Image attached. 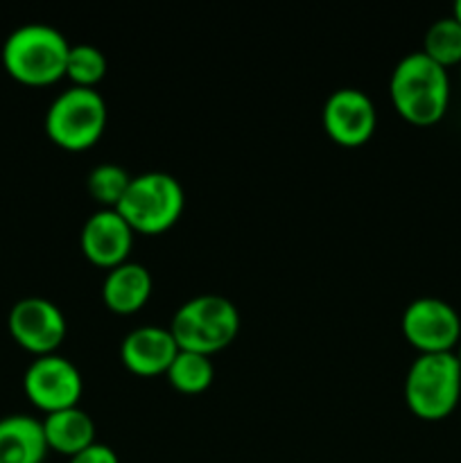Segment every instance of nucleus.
<instances>
[{"label":"nucleus","mask_w":461,"mask_h":463,"mask_svg":"<svg viewBox=\"0 0 461 463\" xmlns=\"http://www.w3.org/2000/svg\"><path fill=\"white\" fill-rule=\"evenodd\" d=\"M389 98L402 120L414 127H432L443 120L450 104V77L446 68L416 50L393 68Z\"/></svg>","instance_id":"f257e3e1"},{"label":"nucleus","mask_w":461,"mask_h":463,"mask_svg":"<svg viewBox=\"0 0 461 463\" xmlns=\"http://www.w3.org/2000/svg\"><path fill=\"white\" fill-rule=\"evenodd\" d=\"M71 43L52 25L27 23L9 32L3 43V66L23 86H52L66 77Z\"/></svg>","instance_id":"f03ea898"},{"label":"nucleus","mask_w":461,"mask_h":463,"mask_svg":"<svg viewBox=\"0 0 461 463\" xmlns=\"http://www.w3.org/2000/svg\"><path fill=\"white\" fill-rule=\"evenodd\" d=\"M167 328L179 351L212 357L235 342L240 333V312L230 298L199 294L176 307Z\"/></svg>","instance_id":"7ed1b4c3"},{"label":"nucleus","mask_w":461,"mask_h":463,"mask_svg":"<svg viewBox=\"0 0 461 463\" xmlns=\"http://www.w3.org/2000/svg\"><path fill=\"white\" fill-rule=\"evenodd\" d=\"M402 396L416 419L428 423L447 419L461 398V366L455 353L416 357L405 375Z\"/></svg>","instance_id":"20e7f679"},{"label":"nucleus","mask_w":461,"mask_h":463,"mask_svg":"<svg viewBox=\"0 0 461 463\" xmlns=\"http://www.w3.org/2000/svg\"><path fill=\"white\" fill-rule=\"evenodd\" d=\"M107 99L95 89L71 86L50 102L45 111V134L63 152L80 154L95 147L107 131Z\"/></svg>","instance_id":"39448f33"},{"label":"nucleus","mask_w":461,"mask_h":463,"mask_svg":"<svg viewBox=\"0 0 461 463\" xmlns=\"http://www.w3.org/2000/svg\"><path fill=\"white\" fill-rule=\"evenodd\" d=\"M183 206L185 194L179 179L167 172H143L131 176L116 211L134 233L161 235L181 220Z\"/></svg>","instance_id":"423d86ee"},{"label":"nucleus","mask_w":461,"mask_h":463,"mask_svg":"<svg viewBox=\"0 0 461 463\" xmlns=\"http://www.w3.org/2000/svg\"><path fill=\"white\" fill-rule=\"evenodd\" d=\"M23 392L36 410L48 416L54 411L80 407L84 380L80 369L68 357L54 353V355L34 357L23 375Z\"/></svg>","instance_id":"0eeeda50"},{"label":"nucleus","mask_w":461,"mask_h":463,"mask_svg":"<svg viewBox=\"0 0 461 463\" xmlns=\"http://www.w3.org/2000/svg\"><path fill=\"white\" fill-rule=\"evenodd\" d=\"M7 328L23 351L34 357H45L54 355L66 342L68 321L57 303L43 297H27L12 306Z\"/></svg>","instance_id":"6e6552de"},{"label":"nucleus","mask_w":461,"mask_h":463,"mask_svg":"<svg viewBox=\"0 0 461 463\" xmlns=\"http://www.w3.org/2000/svg\"><path fill=\"white\" fill-rule=\"evenodd\" d=\"M402 337L419 355L455 353L461 339V317L450 303L423 297L405 307L400 319Z\"/></svg>","instance_id":"1a4fd4ad"},{"label":"nucleus","mask_w":461,"mask_h":463,"mask_svg":"<svg viewBox=\"0 0 461 463\" xmlns=\"http://www.w3.org/2000/svg\"><path fill=\"white\" fill-rule=\"evenodd\" d=\"M321 122L334 145L355 149L373 138L378 129V111L364 90L348 86L328 95L321 109Z\"/></svg>","instance_id":"9d476101"},{"label":"nucleus","mask_w":461,"mask_h":463,"mask_svg":"<svg viewBox=\"0 0 461 463\" xmlns=\"http://www.w3.org/2000/svg\"><path fill=\"white\" fill-rule=\"evenodd\" d=\"M134 235L120 213L111 208H99L84 222L80 231L81 256L93 267L111 271L129 262Z\"/></svg>","instance_id":"9b49d317"},{"label":"nucleus","mask_w":461,"mask_h":463,"mask_svg":"<svg viewBox=\"0 0 461 463\" xmlns=\"http://www.w3.org/2000/svg\"><path fill=\"white\" fill-rule=\"evenodd\" d=\"M176 353L179 346L170 328H158V326H140L127 333L120 344L122 366L138 378L165 375Z\"/></svg>","instance_id":"f8f14e48"},{"label":"nucleus","mask_w":461,"mask_h":463,"mask_svg":"<svg viewBox=\"0 0 461 463\" xmlns=\"http://www.w3.org/2000/svg\"><path fill=\"white\" fill-rule=\"evenodd\" d=\"M152 288L154 280L147 267L129 260L107 271L102 283V301L113 315L131 317L147 306Z\"/></svg>","instance_id":"ddd939ff"},{"label":"nucleus","mask_w":461,"mask_h":463,"mask_svg":"<svg viewBox=\"0 0 461 463\" xmlns=\"http://www.w3.org/2000/svg\"><path fill=\"white\" fill-rule=\"evenodd\" d=\"M48 452L39 419L27 414L0 419V463H43Z\"/></svg>","instance_id":"4468645a"},{"label":"nucleus","mask_w":461,"mask_h":463,"mask_svg":"<svg viewBox=\"0 0 461 463\" xmlns=\"http://www.w3.org/2000/svg\"><path fill=\"white\" fill-rule=\"evenodd\" d=\"M41 423H43L48 450L68 457V459L95 443V423L89 411H84L81 407L54 411V414L45 416Z\"/></svg>","instance_id":"2eb2a0df"},{"label":"nucleus","mask_w":461,"mask_h":463,"mask_svg":"<svg viewBox=\"0 0 461 463\" xmlns=\"http://www.w3.org/2000/svg\"><path fill=\"white\" fill-rule=\"evenodd\" d=\"M167 384L183 396H199L208 392L215 380V366L208 355L179 351L165 373Z\"/></svg>","instance_id":"dca6fc26"},{"label":"nucleus","mask_w":461,"mask_h":463,"mask_svg":"<svg viewBox=\"0 0 461 463\" xmlns=\"http://www.w3.org/2000/svg\"><path fill=\"white\" fill-rule=\"evenodd\" d=\"M420 52L432 59L441 68H450L461 63V25L455 16H446L434 21L423 36Z\"/></svg>","instance_id":"f3484780"},{"label":"nucleus","mask_w":461,"mask_h":463,"mask_svg":"<svg viewBox=\"0 0 461 463\" xmlns=\"http://www.w3.org/2000/svg\"><path fill=\"white\" fill-rule=\"evenodd\" d=\"M107 54L90 43L71 45L66 63V80L77 89H95L107 77Z\"/></svg>","instance_id":"a211bd4d"},{"label":"nucleus","mask_w":461,"mask_h":463,"mask_svg":"<svg viewBox=\"0 0 461 463\" xmlns=\"http://www.w3.org/2000/svg\"><path fill=\"white\" fill-rule=\"evenodd\" d=\"M129 184L131 175L116 163H102L86 176V190L93 202L99 203V208H111V211H116Z\"/></svg>","instance_id":"6ab92c4d"},{"label":"nucleus","mask_w":461,"mask_h":463,"mask_svg":"<svg viewBox=\"0 0 461 463\" xmlns=\"http://www.w3.org/2000/svg\"><path fill=\"white\" fill-rule=\"evenodd\" d=\"M68 463H120V459H118V455L113 448L95 441L93 446L86 448V450H81L80 455L71 457Z\"/></svg>","instance_id":"aec40b11"},{"label":"nucleus","mask_w":461,"mask_h":463,"mask_svg":"<svg viewBox=\"0 0 461 463\" xmlns=\"http://www.w3.org/2000/svg\"><path fill=\"white\" fill-rule=\"evenodd\" d=\"M452 16H455L456 21H459V25H461V0H456L455 7H452Z\"/></svg>","instance_id":"412c9836"},{"label":"nucleus","mask_w":461,"mask_h":463,"mask_svg":"<svg viewBox=\"0 0 461 463\" xmlns=\"http://www.w3.org/2000/svg\"><path fill=\"white\" fill-rule=\"evenodd\" d=\"M455 357H456V362H459V366H461V339H459V344H456V348H455Z\"/></svg>","instance_id":"4be33fe9"}]
</instances>
